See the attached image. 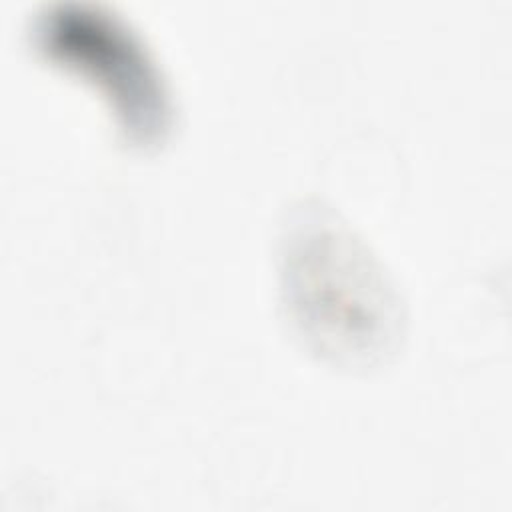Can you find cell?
<instances>
[{
	"label": "cell",
	"instance_id": "6da1fadb",
	"mask_svg": "<svg viewBox=\"0 0 512 512\" xmlns=\"http://www.w3.org/2000/svg\"><path fill=\"white\" fill-rule=\"evenodd\" d=\"M284 260L288 306L322 354L368 364L392 348L400 330L394 292L342 224L308 212L288 232Z\"/></svg>",
	"mask_w": 512,
	"mask_h": 512
},
{
	"label": "cell",
	"instance_id": "7a4b0ae2",
	"mask_svg": "<svg viewBox=\"0 0 512 512\" xmlns=\"http://www.w3.org/2000/svg\"><path fill=\"white\" fill-rule=\"evenodd\" d=\"M36 38L46 58L98 86L130 144L146 148L162 142L170 126L164 80L120 20L84 6H60L40 18Z\"/></svg>",
	"mask_w": 512,
	"mask_h": 512
}]
</instances>
